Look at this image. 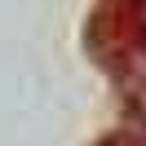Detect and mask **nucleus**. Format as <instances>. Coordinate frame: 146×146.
<instances>
[{
    "mask_svg": "<svg viewBox=\"0 0 146 146\" xmlns=\"http://www.w3.org/2000/svg\"><path fill=\"white\" fill-rule=\"evenodd\" d=\"M133 5H137V13H142V22H146V0H133Z\"/></svg>",
    "mask_w": 146,
    "mask_h": 146,
    "instance_id": "nucleus-1",
    "label": "nucleus"
}]
</instances>
